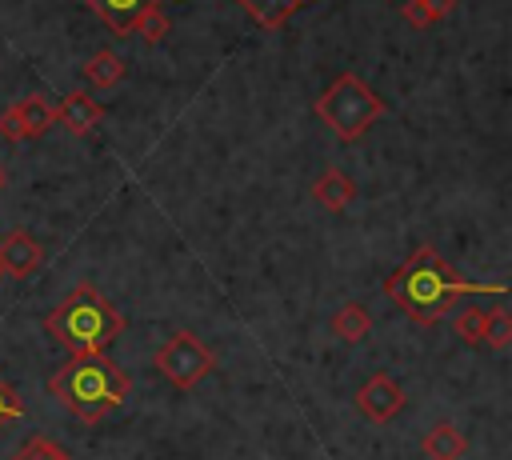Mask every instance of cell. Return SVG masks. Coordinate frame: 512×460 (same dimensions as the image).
Here are the masks:
<instances>
[{"label":"cell","mask_w":512,"mask_h":460,"mask_svg":"<svg viewBox=\"0 0 512 460\" xmlns=\"http://www.w3.org/2000/svg\"><path fill=\"white\" fill-rule=\"evenodd\" d=\"M0 280H4V268H0Z\"/></svg>","instance_id":"cell-24"},{"label":"cell","mask_w":512,"mask_h":460,"mask_svg":"<svg viewBox=\"0 0 512 460\" xmlns=\"http://www.w3.org/2000/svg\"><path fill=\"white\" fill-rule=\"evenodd\" d=\"M488 316H492V308H484V304H468V308H460V312H456L452 328H456V336H460V340L480 344V340H484V328H488Z\"/></svg>","instance_id":"cell-17"},{"label":"cell","mask_w":512,"mask_h":460,"mask_svg":"<svg viewBox=\"0 0 512 460\" xmlns=\"http://www.w3.org/2000/svg\"><path fill=\"white\" fill-rule=\"evenodd\" d=\"M44 264V244L24 232V228H12L4 240H0V268L12 272V276H32L36 268Z\"/></svg>","instance_id":"cell-7"},{"label":"cell","mask_w":512,"mask_h":460,"mask_svg":"<svg viewBox=\"0 0 512 460\" xmlns=\"http://www.w3.org/2000/svg\"><path fill=\"white\" fill-rule=\"evenodd\" d=\"M0 188H4V172H0Z\"/></svg>","instance_id":"cell-23"},{"label":"cell","mask_w":512,"mask_h":460,"mask_svg":"<svg viewBox=\"0 0 512 460\" xmlns=\"http://www.w3.org/2000/svg\"><path fill=\"white\" fill-rule=\"evenodd\" d=\"M504 284H472L452 272V264L440 260L432 244H420L408 252V260L384 280V296L400 304L416 324H436L460 296H504Z\"/></svg>","instance_id":"cell-1"},{"label":"cell","mask_w":512,"mask_h":460,"mask_svg":"<svg viewBox=\"0 0 512 460\" xmlns=\"http://www.w3.org/2000/svg\"><path fill=\"white\" fill-rule=\"evenodd\" d=\"M156 372L172 384V388H192V384H200L212 368H216V356H212V348L200 340V336H192V332H172L168 340H164V348L156 352Z\"/></svg>","instance_id":"cell-5"},{"label":"cell","mask_w":512,"mask_h":460,"mask_svg":"<svg viewBox=\"0 0 512 460\" xmlns=\"http://www.w3.org/2000/svg\"><path fill=\"white\" fill-rule=\"evenodd\" d=\"M312 112L344 140V144H356L380 116H384V100L356 76V72H340L324 96H316Z\"/></svg>","instance_id":"cell-4"},{"label":"cell","mask_w":512,"mask_h":460,"mask_svg":"<svg viewBox=\"0 0 512 460\" xmlns=\"http://www.w3.org/2000/svg\"><path fill=\"white\" fill-rule=\"evenodd\" d=\"M44 332L56 344H64L68 352H104L124 332V316L92 284H76L68 292V300H60L44 316Z\"/></svg>","instance_id":"cell-3"},{"label":"cell","mask_w":512,"mask_h":460,"mask_svg":"<svg viewBox=\"0 0 512 460\" xmlns=\"http://www.w3.org/2000/svg\"><path fill=\"white\" fill-rule=\"evenodd\" d=\"M16 112H20V124H24V136L32 140V136H44L52 124H56V108L44 100V96H24L20 104H16Z\"/></svg>","instance_id":"cell-15"},{"label":"cell","mask_w":512,"mask_h":460,"mask_svg":"<svg viewBox=\"0 0 512 460\" xmlns=\"http://www.w3.org/2000/svg\"><path fill=\"white\" fill-rule=\"evenodd\" d=\"M480 344H488V348H496V352H504L508 344H512V324H508V312L504 308H492V316H488V328H484V340Z\"/></svg>","instance_id":"cell-20"},{"label":"cell","mask_w":512,"mask_h":460,"mask_svg":"<svg viewBox=\"0 0 512 460\" xmlns=\"http://www.w3.org/2000/svg\"><path fill=\"white\" fill-rule=\"evenodd\" d=\"M260 28H280L292 12H300L304 4H312V0H236Z\"/></svg>","instance_id":"cell-13"},{"label":"cell","mask_w":512,"mask_h":460,"mask_svg":"<svg viewBox=\"0 0 512 460\" xmlns=\"http://www.w3.org/2000/svg\"><path fill=\"white\" fill-rule=\"evenodd\" d=\"M48 392L84 424H100L128 396L124 368L104 352H72L48 380Z\"/></svg>","instance_id":"cell-2"},{"label":"cell","mask_w":512,"mask_h":460,"mask_svg":"<svg viewBox=\"0 0 512 460\" xmlns=\"http://www.w3.org/2000/svg\"><path fill=\"white\" fill-rule=\"evenodd\" d=\"M100 116H104V108H100L88 92H68L64 104H60V112H56V120H60L72 136H88V132L100 124Z\"/></svg>","instance_id":"cell-8"},{"label":"cell","mask_w":512,"mask_h":460,"mask_svg":"<svg viewBox=\"0 0 512 460\" xmlns=\"http://www.w3.org/2000/svg\"><path fill=\"white\" fill-rule=\"evenodd\" d=\"M328 328H332V336H340L348 344H360L372 332V316H368L364 304H344V308H336V316L328 320Z\"/></svg>","instance_id":"cell-12"},{"label":"cell","mask_w":512,"mask_h":460,"mask_svg":"<svg viewBox=\"0 0 512 460\" xmlns=\"http://www.w3.org/2000/svg\"><path fill=\"white\" fill-rule=\"evenodd\" d=\"M16 420H24V400L16 396V388L4 380V372H0V432L8 428V424H16Z\"/></svg>","instance_id":"cell-21"},{"label":"cell","mask_w":512,"mask_h":460,"mask_svg":"<svg viewBox=\"0 0 512 460\" xmlns=\"http://www.w3.org/2000/svg\"><path fill=\"white\" fill-rule=\"evenodd\" d=\"M356 408L372 420V424H388L396 412H404V388L388 376V372H376L364 380V388L356 392Z\"/></svg>","instance_id":"cell-6"},{"label":"cell","mask_w":512,"mask_h":460,"mask_svg":"<svg viewBox=\"0 0 512 460\" xmlns=\"http://www.w3.org/2000/svg\"><path fill=\"white\" fill-rule=\"evenodd\" d=\"M424 452H428L432 460H460V456L468 452V436H464L460 428H452V424H436V428L424 436Z\"/></svg>","instance_id":"cell-14"},{"label":"cell","mask_w":512,"mask_h":460,"mask_svg":"<svg viewBox=\"0 0 512 460\" xmlns=\"http://www.w3.org/2000/svg\"><path fill=\"white\" fill-rule=\"evenodd\" d=\"M16 460H72V456L56 440H48V436H28L24 448L16 452Z\"/></svg>","instance_id":"cell-19"},{"label":"cell","mask_w":512,"mask_h":460,"mask_svg":"<svg viewBox=\"0 0 512 460\" xmlns=\"http://www.w3.org/2000/svg\"><path fill=\"white\" fill-rule=\"evenodd\" d=\"M0 136H4V140H28V136H24V124H20L16 104H12L8 112H0Z\"/></svg>","instance_id":"cell-22"},{"label":"cell","mask_w":512,"mask_h":460,"mask_svg":"<svg viewBox=\"0 0 512 460\" xmlns=\"http://www.w3.org/2000/svg\"><path fill=\"white\" fill-rule=\"evenodd\" d=\"M312 196H316L328 212H344V208L352 204V196H356V184H352L340 168H324V172L316 176V184H312Z\"/></svg>","instance_id":"cell-9"},{"label":"cell","mask_w":512,"mask_h":460,"mask_svg":"<svg viewBox=\"0 0 512 460\" xmlns=\"http://www.w3.org/2000/svg\"><path fill=\"white\" fill-rule=\"evenodd\" d=\"M104 24L112 36H132V16L144 8V4H160V0H84Z\"/></svg>","instance_id":"cell-10"},{"label":"cell","mask_w":512,"mask_h":460,"mask_svg":"<svg viewBox=\"0 0 512 460\" xmlns=\"http://www.w3.org/2000/svg\"><path fill=\"white\" fill-rule=\"evenodd\" d=\"M168 16H164V8L160 4H144L136 16H132V32H140L148 44H160L164 36H168Z\"/></svg>","instance_id":"cell-18"},{"label":"cell","mask_w":512,"mask_h":460,"mask_svg":"<svg viewBox=\"0 0 512 460\" xmlns=\"http://www.w3.org/2000/svg\"><path fill=\"white\" fill-rule=\"evenodd\" d=\"M452 8H456V0H408L404 4V20L412 28H432L436 20L452 16Z\"/></svg>","instance_id":"cell-16"},{"label":"cell","mask_w":512,"mask_h":460,"mask_svg":"<svg viewBox=\"0 0 512 460\" xmlns=\"http://www.w3.org/2000/svg\"><path fill=\"white\" fill-rule=\"evenodd\" d=\"M84 80L92 84V88H116L120 80H124V60L112 52V48H100V52H92L88 60H84Z\"/></svg>","instance_id":"cell-11"}]
</instances>
